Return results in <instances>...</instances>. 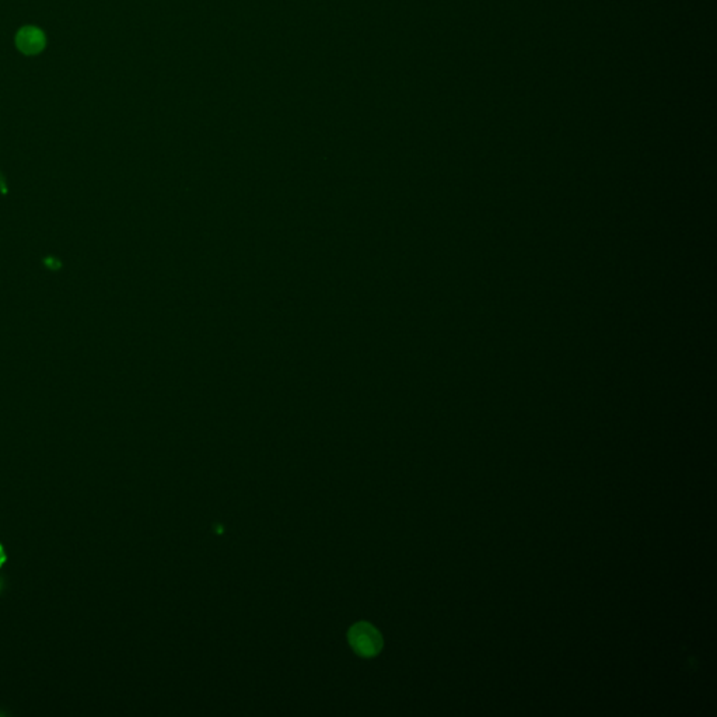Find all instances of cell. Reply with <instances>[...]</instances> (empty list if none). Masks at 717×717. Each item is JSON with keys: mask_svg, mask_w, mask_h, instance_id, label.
<instances>
[{"mask_svg": "<svg viewBox=\"0 0 717 717\" xmlns=\"http://www.w3.org/2000/svg\"><path fill=\"white\" fill-rule=\"evenodd\" d=\"M349 642L352 649L363 657H373L383 647V639L379 631L365 622L357 624L350 629Z\"/></svg>", "mask_w": 717, "mask_h": 717, "instance_id": "6da1fadb", "label": "cell"}, {"mask_svg": "<svg viewBox=\"0 0 717 717\" xmlns=\"http://www.w3.org/2000/svg\"><path fill=\"white\" fill-rule=\"evenodd\" d=\"M6 557H8V556H6V552H5V549H3V545L0 544V568H2V566L5 565Z\"/></svg>", "mask_w": 717, "mask_h": 717, "instance_id": "3957f363", "label": "cell"}, {"mask_svg": "<svg viewBox=\"0 0 717 717\" xmlns=\"http://www.w3.org/2000/svg\"><path fill=\"white\" fill-rule=\"evenodd\" d=\"M46 38L44 32L34 27V26H26L21 30H19L16 35V45L21 54L27 57L38 55L41 50L45 48Z\"/></svg>", "mask_w": 717, "mask_h": 717, "instance_id": "7a4b0ae2", "label": "cell"}, {"mask_svg": "<svg viewBox=\"0 0 717 717\" xmlns=\"http://www.w3.org/2000/svg\"><path fill=\"white\" fill-rule=\"evenodd\" d=\"M3 589V579H0V591Z\"/></svg>", "mask_w": 717, "mask_h": 717, "instance_id": "277c9868", "label": "cell"}]
</instances>
